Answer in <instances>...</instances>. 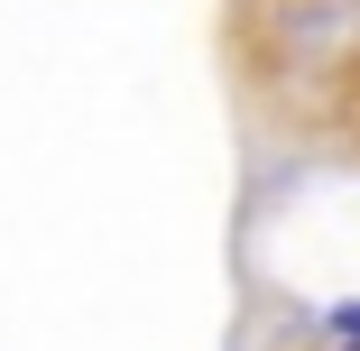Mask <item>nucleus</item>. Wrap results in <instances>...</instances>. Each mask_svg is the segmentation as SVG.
Listing matches in <instances>:
<instances>
[{"label": "nucleus", "instance_id": "1", "mask_svg": "<svg viewBox=\"0 0 360 351\" xmlns=\"http://www.w3.org/2000/svg\"><path fill=\"white\" fill-rule=\"evenodd\" d=\"M333 342H360V305H342V314H333Z\"/></svg>", "mask_w": 360, "mask_h": 351}]
</instances>
